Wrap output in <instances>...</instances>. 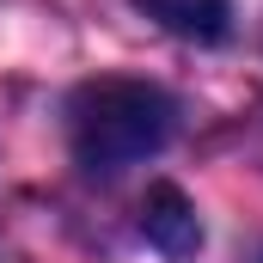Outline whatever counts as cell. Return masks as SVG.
<instances>
[{"label":"cell","mask_w":263,"mask_h":263,"mask_svg":"<svg viewBox=\"0 0 263 263\" xmlns=\"http://www.w3.org/2000/svg\"><path fill=\"white\" fill-rule=\"evenodd\" d=\"M165 135H172V98L147 80L104 73V80H86L67 98V141H73V159L86 172L110 178L135 159L159 153Z\"/></svg>","instance_id":"6da1fadb"},{"label":"cell","mask_w":263,"mask_h":263,"mask_svg":"<svg viewBox=\"0 0 263 263\" xmlns=\"http://www.w3.org/2000/svg\"><path fill=\"white\" fill-rule=\"evenodd\" d=\"M141 233H147V245L159 257H172V263H190L202 251V220H196V208H190V196L178 184H153L147 190V202H141Z\"/></svg>","instance_id":"7a4b0ae2"},{"label":"cell","mask_w":263,"mask_h":263,"mask_svg":"<svg viewBox=\"0 0 263 263\" xmlns=\"http://www.w3.org/2000/svg\"><path fill=\"white\" fill-rule=\"evenodd\" d=\"M135 12L184 43H220L233 31V0H135Z\"/></svg>","instance_id":"3957f363"},{"label":"cell","mask_w":263,"mask_h":263,"mask_svg":"<svg viewBox=\"0 0 263 263\" xmlns=\"http://www.w3.org/2000/svg\"><path fill=\"white\" fill-rule=\"evenodd\" d=\"M257 263H263V257H257Z\"/></svg>","instance_id":"277c9868"}]
</instances>
